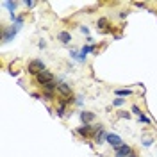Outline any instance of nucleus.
<instances>
[{
	"instance_id": "obj_1",
	"label": "nucleus",
	"mask_w": 157,
	"mask_h": 157,
	"mask_svg": "<svg viewBox=\"0 0 157 157\" xmlns=\"http://www.w3.org/2000/svg\"><path fill=\"white\" fill-rule=\"evenodd\" d=\"M45 63L41 61V59H34V61H30L29 66H27V71L29 73H32V75H38V73H41V71H45Z\"/></svg>"
},
{
	"instance_id": "obj_2",
	"label": "nucleus",
	"mask_w": 157,
	"mask_h": 157,
	"mask_svg": "<svg viewBox=\"0 0 157 157\" xmlns=\"http://www.w3.org/2000/svg\"><path fill=\"white\" fill-rule=\"evenodd\" d=\"M20 30L18 25H11V27H4L2 30V43H9L11 39L16 36V32Z\"/></svg>"
},
{
	"instance_id": "obj_3",
	"label": "nucleus",
	"mask_w": 157,
	"mask_h": 157,
	"mask_svg": "<svg viewBox=\"0 0 157 157\" xmlns=\"http://www.w3.org/2000/svg\"><path fill=\"white\" fill-rule=\"evenodd\" d=\"M134 154V150H132V147L130 145H121V147H118L114 148V157H128V155H132Z\"/></svg>"
},
{
	"instance_id": "obj_4",
	"label": "nucleus",
	"mask_w": 157,
	"mask_h": 157,
	"mask_svg": "<svg viewBox=\"0 0 157 157\" xmlns=\"http://www.w3.org/2000/svg\"><path fill=\"white\" fill-rule=\"evenodd\" d=\"M105 141H107V143H109V145H111L113 148H118V147H121V145H123L121 137L118 136V134H114V132H109V134H107V139H105Z\"/></svg>"
},
{
	"instance_id": "obj_5",
	"label": "nucleus",
	"mask_w": 157,
	"mask_h": 157,
	"mask_svg": "<svg viewBox=\"0 0 157 157\" xmlns=\"http://www.w3.org/2000/svg\"><path fill=\"white\" fill-rule=\"evenodd\" d=\"M98 127H100V125H95V127H93V125H82V127H77V132L80 136L86 137V136H91L93 130H98Z\"/></svg>"
},
{
	"instance_id": "obj_6",
	"label": "nucleus",
	"mask_w": 157,
	"mask_h": 157,
	"mask_svg": "<svg viewBox=\"0 0 157 157\" xmlns=\"http://www.w3.org/2000/svg\"><path fill=\"white\" fill-rule=\"evenodd\" d=\"M57 91L63 95V97L71 95V88H70V84H66V82H59V84H57Z\"/></svg>"
},
{
	"instance_id": "obj_7",
	"label": "nucleus",
	"mask_w": 157,
	"mask_h": 157,
	"mask_svg": "<svg viewBox=\"0 0 157 157\" xmlns=\"http://www.w3.org/2000/svg\"><path fill=\"white\" fill-rule=\"evenodd\" d=\"M80 120L84 121V125H89L93 120H95V113H89V111H84L80 113Z\"/></svg>"
},
{
	"instance_id": "obj_8",
	"label": "nucleus",
	"mask_w": 157,
	"mask_h": 157,
	"mask_svg": "<svg viewBox=\"0 0 157 157\" xmlns=\"http://www.w3.org/2000/svg\"><path fill=\"white\" fill-rule=\"evenodd\" d=\"M57 38H59V41H61V43L68 45L70 41H71V34H70L68 30H61V32L57 34Z\"/></svg>"
},
{
	"instance_id": "obj_9",
	"label": "nucleus",
	"mask_w": 157,
	"mask_h": 157,
	"mask_svg": "<svg viewBox=\"0 0 157 157\" xmlns=\"http://www.w3.org/2000/svg\"><path fill=\"white\" fill-rule=\"evenodd\" d=\"M91 50H93V47H91V45L82 47V48H80V52H78V61H80V63H84V61H86V56H88Z\"/></svg>"
},
{
	"instance_id": "obj_10",
	"label": "nucleus",
	"mask_w": 157,
	"mask_h": 157,
	"mask_svg": "<svg viewBox=\"0 0 157 157\" xmlns=\"http://www.w3.org/2000/svg\"><path fill=\"white\" fill-rule=\"evenodd\" d=\"M20 2H9V0H7V2H4V7H7V9H9V16L11 14H14V9H16V6H18Z\"/></svg>"
},
{
	"instance_id": "obj_11",
	"label": "nucleus",
	"mask_w": 157,
	"mask_h": 157,
	"mask_svg": "<svg viewBox=\"0 0 157 157\" xmlns=\"http://www.w3.org/2000/svg\"><path fill=\"white\" fill-rule=\"evenodd\" d=\"M107 134H109V132H105V130H102L100 134H97V137H95V141H97L98 145H100V143H104V141L107 139Z\"/></svg>"
},
{
	"instance_id": "obj_12",
	"label": "nucleus",
	"mask_w": 157,
	"mask_h": 157,
	"mask_svg": "<svg viewBox=\"0 0 157 157\" xmlns=\"http://www.w3.org/2000/svg\"><path fill=\"white\" fill-rule=\"evenodd\" d=\"M114 93H116L118 97H130V95H132V91H130V89H116Z\"/></svg>"
},
{
	"instance_id": "obj_13",
	"label": "nucleus",
	"mask_w": 157,
	"mask_h": 157,
	"mask_svg": "<svg viewBox=\"0 0 157 157\" xmlns=\"http://www.w3.org/2000/svg\"><path fill=\"white\" fill-rule=\"evenodd\" d=\"M123 104H125V98H114V100H113V105H114V107H121Z\"/></svg>"
},
{
	"instance_id": "obj_14",
	"label": "nucleus",
	"mask_w": 157,
	"mask_h": 157,
	"mask_svg": "<svg viewBox=\"0 0 157 157\" xmlns=\"http://www.w3.org/2000/svg\"><path fill=\"white\" fill-rule=\"evenodd\" d=\"M21 4H23L25 7H29V9H32V7L36 6V2H32V0H25V2H21Z\"/></svg>"
},
{
	"instance_id": "obj_15",
	"label": "nucleus",
	"mask_w": 157,
	"mask_h": 157,
	"mask_svg": "<svg viewBox=\"0 0 157 157\" xmlns=\"http://www.w3.org/2000/svg\"><path fill=\"white\" fill-rule=\"evenodd\" d=\"M57 114H59V116H64V104H61V105H59Z\"/></svg>"
},
{
	"instance_id": "obj_16",
	"label": "nucleus",
	"mask_w": 157,
	"mask_h": 157,
	"mask_svg": "<svg viewBox=\"0 0 157 157\" xmlns=\"http://www.w3.org/2000/svg\"><path fill=\"white\" fill-rule=\"evenodd\" d=\"M139 121H143V123H150V118H147L145 114H139Z\"/></svg>"
},
{
	"instance_id": "obj_17",
	"label": "nucleus",
	"mask_w": 157,
	"mask_h": 157,
	"mask_svg": "<svg viewBox=\"0 0 157 157\" xmlns=\"http://www.w3.org/2000/svg\"><path fill=\"white\" fill-rule=\"evenodd\" d=\"M130 111H132L134 114H137V116H139V114H143V113L139 111V107H137V105H132V109H130Z\"/></svg>"
},
{
	"instance_id": "obj_18",
	"label": "nucleus",
	"mask_w": 157,
	"mask_h": 157,
	"mask_svg": "<svg viewBox=\"0 0 157 157\" xmlns=\"http://www.w3.org/2000/svg\"><path fill=\"white\" fill-rule=\"evenodd\" d=\"M105 25H107V20H105V18L98 20V27H105Z\"/></svg>"
},
{
	"instance_id": "obj_19",
	"label": "nucleus",
	"mask_w": 157,
	"mask_h": 157,
	"mask_svg": "<svg viewBox=\"0 0 157 157\" xmlns=\"http://www.w3.org/2000/svg\"><path fill=\"white\" fill-rule=\"evenodd\" d=\"M80 32H82V34H86V36H89V29L86 27V25H82V27H80Z\"/></svg>"
},
{
	"instance_id": "obj_20",
	"label": "nucleus",
	"mask_w": 157,
	"mask_h": 157,
	"mask_svg": "<svg viewBox=\"0 0 157 157\" xmlns=\"http://www.w3.org/2000/svg\"><path fill=\"white\" fill-rule=\"evenodd\" d=\"M152 143H154V139H145V141H143L145 147H152Z\"/></svg>"
},
{
	"instance_id": "obj_21",
	"label": "nucleus",
	"mask_w": 157,
	"mask_h": 157,
	"mask_svg": "<svg viewBox=\"0 0 157 157\" xmlns=\"http://www.w3.org/2000/svg\"><path fill=\"white\" fill-rule=\"evenodd\" d=\"M127 14H128L127 11H121V13H120V18H127Z\"/></svg>"
},
{
	"instance_id": "obj_22",
	"label": "nucleus",
	"mask_w": 157,
	"mask_h": 157,
	"mask_svg": "<svg viewBox=\"0 0 157 157\" xmlns=\"http://www.w3.org/2000/svg\"><path fill=\"white\" fill-rule=\"evenodd\" d=\"M120 116L121 118H130V113H120Z\"/></svg>"
},
{
	"instance_id": "obj_23",
	"label": "nucleus",
	"mask_w": 157,
	"mask_h": 157,
	"mask_svg": "<svg viewBox=\"0 0 157 157\" xmlns=\"http://www.w3.org/2000/svg\"><path fill=\"white\" fill-rule=\"evenodd\" d=\"M128 157H137V155H136V154H132V155H128Z\"/></svg>"
}]
</instances>
